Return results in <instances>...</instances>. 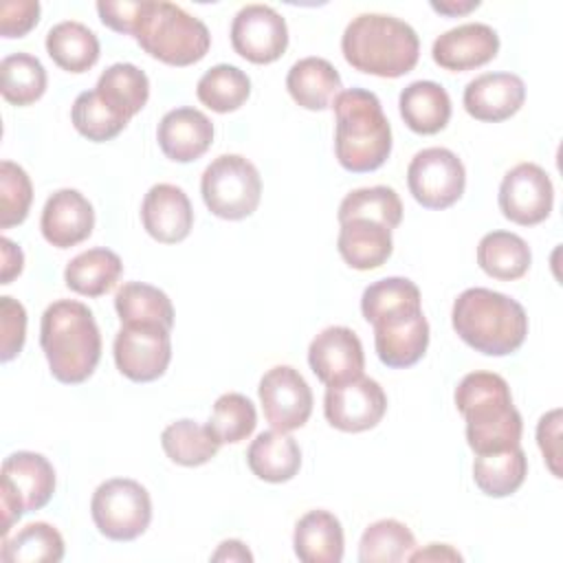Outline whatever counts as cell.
<instances>
[{
  "mask_svg": "<svg viewBox=\"0 0 563 563\" xmlns=\"http://www.w3.org/2000/svg\"><path fill=\"white\" fill-rule=\"evenodd\" d=\"M455 407L466 420V442L475 455L521 444V413L508 383L495 372H471L455 387Z\"/></svg>",
  "mask_w": 563,
  "mask_h": 563,
  "instance_id": "6da1fadb",
  "label": "cell"
},
{
  "mask_svg": "<svg viewBox=\"0 0 563 563\" xmlns=\"http://www.w3.org/2000/svg\"><path fill=\"white\" fill-rule=\"evenodd\" d=\"M40 345L59 383L88 380L101 358V332L92 310L75 299L53 301L42 314Z\"/></svg>",
  "mask_w": 563,
  "mask_h": 563,
  "instance_id": "7a4b0ae2",
  "label": "cell"
},
{
  "mask_svg": "<svg viewBox=\"0 0 563 563\" xmlns=\"http://www.w3.org/2000/svg\"><path fill=\"white\" fill-rule=\"evenodd\" d=\"M451 323L466 345L486 356L517 352L528 334V314L523 306L504 292L479 286L457 295L451 310Z\"/></svg>",
  "mask_w": 563,
  "mask_h": 563,
  "instance_id": "3957f363",
  "label": "cell"
},
{
  "mask_svg": "<svg viewBox=\"0 0 563 563\" xmlns=\"http://www.w3.org/2000/svg\"><path fill=\"white\" fill-rule=\"evenodd\" d=\"M345 62L365 75L402 77L418 64V33L402 20L385 13H361L343 31Z\"/></svg>",
  "mask_w": 563,
  "mask_h": 563,
  "instance_id": "277c9868",
  "label": "cell"
},
{
  "mask_svg": "<svg viewBox=\"0 0 563 563\" xmlns=\"http://www.w3.org/2000/svg\"><path fill=\"white\" fill-rule=\"evenodd\" d=\"M336 114L334 154L343 169L365 174L391 154V125L378 97L365 88L341 90L332 101Z\"/></svg>",
  "mask_w": 563,
  "mask_h": 563,
  "instance_id": "5b68a950",
  "label": "cell"
},
{
  "mask_svg": "<svg viewBox=\"0 0 563 563\" xmlns=\"http://www.w3.org/2000/svg\"><path fill=\"white\" fill-rule=\"evenodd\" d=\"M132 37L147 55L169 66H191L211 46L205 22L165 0H139Z\"/></svg>",
  "mask_w": 563,
  "mask_h": 563,
  "instance_id": "8992f818",
  "label": "cell"
},
{
  "mask_svg": "<svg viewBox=\"0 0 563 563\" xmlns=\"http://www.w3.org/2000/svg\"><path fill=\"white\" fill-rule=\"evenodd\" d=\"M200 194L213 216L222 220H242L260 205L262 178L249 158L240 154H222L202 172Z\"/></svg>",
  "mask_w": 563,
  "mask_h": 563,
  "instance_id": "52a82bcc",
  "label": "cell"
},
{
  "mask_svg": "<svg viewBox=\"0 0 563 563\" xmlns=\"http://www.w3.org/2000/svg\"><path fill=\"white\" fill-rule=\"evenodd\" d=\"M2 539L11 526L24 515L44 508L55 493V468L42 455L33 451H18L2 462Z\"/></svg>",
  "mask_w": 563,
  "mask_h": 563,
  "instance_id": "ba28073f",
  "label": "cell"
},
{
  "mask_svg": "<svg viewBox=\"0 0 563 563\" xmlns=\"http://www.w3.org/2000/svg\"><path fill=\"white\" fill-rule=\"evenodd\" d=\"M90 515L106 539L132 541L141 537L152 521V499L147 488L136 479L112 477L92 493Z\"/></svg>",
  "mask_w": 563,
  "mask_h": 563,
  "instance_id": "9c48e42d",
  "label": "cell"
},
{
  "mask_svg": "<svg viewBox=\"0 0 563 563\" xmlns=\"http://www.w3.org/2000/svg\"><path fill=\"white\" fill-rule=\"evenodd\" d=\"M407 187L424 209L455 205L466 187V169L455 152L446 147L420 150L407 167Z\"/></svg>",
  "mask_w": 563,
  "mask_h": 563,
  "instance_id": "30bf717a",
  "label": "cell"
},
{
  "mask_svg": "<svg viewBox=\"0 0 563 563\" xmlns=\"http://www.w3.org/2000/svg\"><path fill=\"white\" fill-rule=\"evenodd\" d=\"M165 325L128 323L114 336L117 369L134 383L161 378L172 361V339Z\"/></svg>",
  "mask_w": 563,
  "mask_h": 563,
  "instance_id": "8fae6325",
  "label": "cell"
},
{
  "mask_svg": "<svg viewBox=\"0 0 563 563\" xmlns=\"http://www.w3.org/2000/svg\"><path fill=\"white\" fill-rule=\"evenodd\" d=\"M260 402L266 422L282 433L303 427L312 413V389L290 365L271 367L260 380Z\"/></svg>",
  "mask_w": 563,
  "mask_h": 563,
  "instance_id": "7c38bea8",
  "label": "cell"
},
{
  "mask_svg": "<svg viewBox=\"0 0 563 563\" xmlns=\"http://www.w3.org/2000/svg\"><path fill=\"white\" fill-rule=\"evenodd\" d=\"M387 411L383 387L367 376L352 378L341 385H328L323 396L325 420L345 433L374 429Z\"/></svg>",
  "mask_w": 563,
  "mask_h": 563,
  "instance_id": "4fadbf2b",
  "label": "cell"
},
{
  "mask_svg": "<svg viewBox=\"0 0 563 563\" xmlns=\"http://www.w3.org/2000/svg\"><path fill=\"white\" fill-rule=\"evenodd\" d=\"M499 209L504 218L521 227H534L543 222L554 205V187L550 176L537 163H519L506 172L499 196Z\"/></svg>",
  "mask_w": 563,
  "mask_h": 563,
  "instance_id": "5bb4252c",
  "label": "cell"
},
{
  "mask_svg": "<svg viewBox=\"0 0 563 563\" xmlns=\"http://www.w3.org/2000/svg\"><path fill=\"white\" fill-rule=\"evenodd\" d=\"M231 46L253 64L277 62L288 46L286 20L268 4H246L231 22Z\"/></svg>",
  "mask_w": 563,
  "mask_h": 563,
  "instance_id": "9a60e30c",
  "label": "cell"
},
{
  "mask_svg": "<svg viewBox=\"0 0 563 563\" xmlns=\"http://www.w3.org/2000/svg\"><path fill=\"white\" fill-rule=\"evenodd\" d=\"M308 363L323 385L347 383L363 376V343L354 330L345 325H330L310 341Z\"/></svg>",
  "mask_w": 563,
  "mask_h": 563,
  "instance_id": "2e32d148",
  "label": "cell"
},
{
  "mask_svg": "<svg viewBox=\"0 0 563 563\" xmlns=\"http://www.w3.org/2000/svg\"><path fill=\"white\" fill-rule=\"evenodd\" d=\"M374 328V347L383 365L402 369L416 365L429 345V323L418 310H405L372 323Z\"/></svg>",
  "mask_w": 563,
  "mask_h": 563,
  "instance_id": "e0dca14e",
  "label": "cell"
},
{
  "mask_svg": "<svg viewBox=\"0 0 563 563\" xmlns=\"http://www.w3.org/2000/svg\"><path fill=\"white\" fill-rule=\"evenodd\" d=\"M497 51V31L482 22H468L438 35L431 46V57L440 68L460 73L488 64L495 59Z\"/></svg>",
  "mask_w": 563,
  "mask_h": 563,
  "instance_id": "ac0fdd59",
  "label": "cell"
},
{
  "mask_svg": "<svg viewBox=\"0 0 563 563\" xmlns=\"http://www.w3.org/2000/svg\"><path fill=\"white\" fill-rule=\"evenodd\" d=\"M526 101V84L515 73H484L464 88V110L486 123L506 121L519 112Z\"/></svg>",
  "mask_w": 563,
  "mask_h": 563,
  "instance_id": "d6986e66",
  "label": "cell"
},
{
  "mask_svg": "<svg viewBox=\"0 0 563 563\" xmlns=\"http://www.w3.org/2000/svg\"><path fill=\"white\" fill-rule=\"evenodd\" d=\"M42 235L57 249H70L84 242L95 229V209L77 189H57L48 196L42 220Z\"/></svg>",
  "mask_w": 563,
  "mask_h": 563,
  "instance_id": "ffe728a7",
  "label": "cell"
},
{
  "mask_svg": "<svg viewBox=\"0 0 563 563\" xmlns=\"http://www.w3.org/2000/svg\"><path fill=\"white\" fill-rule=\"evenodd\" d=\"M145 231L163 244L183 242L194 227V209L187 194L169 183L150 187L141 205Z\"/></svg>",
  "mask_w": 563,
  "mask_h": 563,
  "instance_id": "44dd1931",
  "label": "cell"
},
{
  "mask_svg": "<svg viewBox=\"0 0 563 563\" xmlns=\"http://www.w3.org/2000/svg\"><path fill=\"white\" fill-rule=\"evenodd\" d=\"M156 139L169 161L191 163L211 147L213 123L196 108H176L161 119Z\"/></svg>",
  "mask_w": 563,
  "mask_h": 563,
  "instance_id": "7402d4cb",
  "label": "cell"
},
{
  "mask_svg": "<svg viewBox=\"0 0 563 563\" xmlns=\"http://www.w3.org/2000/svg\"><path fill=\"white\" fill-rule=\"evenodd\" d=\"M336 249L343 262L356 271L378 268L389 260L394 251L391 229L367 218L343 220Z\"/></svg>",
  "mask_w": 563,
  "mask_h": 563,
  "instance_id": "603a6c76",
  "label": "cell"
},
{
  "mask_svg": "<svg viewBox=\"0 0 563 563\" xmlns=\"http://www.w3.org/2000/svg\"><path fill=\"white\" fill-rule=\"evenodd\" d=\"M286 88L297 106L306 110H325L341 92V75L323 57H303L290 66Z\"/></svg>",
  "mask_w": 563,
  "mask_h": 563,
  "instance_id": "cb8c5ba5",
  "label": "cell"
},
{
  "mask_svg": "<svg viewBox=\"0 0 563 563\" xmlns=\"http://www.w3.org/2000/svg\"><path fill=\"white\" fill-rule=\"evenodd\" d=\"M343 528L330 510L306 512L292 534L295 554L303 563H341Z\"/></svg>",
  "mask_w": 563,
  "mask_h": 563,
  "instance_id": "d4e9b609",
  "label": "cell"
},
{
  "mask_svg": "<svg viewBox=\"0 0 563 563\" xmlns=\"http://www.w3.org/2000/svg\"><path fill=\"white\" fill-rule=\"evenodd\" d=\"M405 125L416 134H438L451 119V97L435 81H411L398 97Z\"/></svg>",
  "mask_w": 563,
  "mask_h": 563,
  "instance_id": "484cf974",
  "label": "cell"
},
{
  "mask_svg": "<svg viewBox=\"0 0 563 563\" xmlns=\"http://www.w3.org/2000/svg\"><path fill=\"white\" fill-rule=\"evenodd\" d=\"M246 464L255 477L271 484H282L299 473L301 449L295 438L282 431H262L249 444Z\"/></svg>",
  "mask_w": 563,
  "mask_h": 563,
  "instance_id": "4316f807",
  "label": "cell"
},
{
  "mask_svg": "<svg viewBox=\"0 0 563 563\" xmlns=\"http://www.w3.org/2000/svg\"><path fill=\"white\" fill-rule=\"evenodd\" d=\"M123 273L121 257L103 246L75 255L64 271L66 286L84 297H101L112 290Z\"/></svg>",
  "mask_w": 563,
  "mask_h": 563,
  "instance_id": "83f0119b",
  "label": "cell"
},
{
  "mask_svg": "<svg viewBox=\"0 0 563 563\" xmlns=\"http://www.w3.org/2000/svg\"><path fill=\"white\" fill-rule=\"evenodd\" d=\"M532 253L528 242L510 231H490L477 244V264L493 279L512 282L528 273Z\"/></svg>",
  "mask_w": 563,
  "mask_h": 563,
  "instance_id": "f1b7e54d",
  "label": "cell"
},
{
  "mask_svg": "<svg viewBox=\"0 0 563 563\" xmlns=\"http://www.w3.org/2000/svg\"><path fill=\"white\" fill-rule=\"evenodd\" d=\"M46 53L68 73H86L99 59L97 35L77 20H64L46 33Z\"/></svg>",
  "mask_w": 563,
  "mask_h": 563,
  "instance_id": "f546056e",
  "label": "cell"
},
{
  "mask_svg": "<svg viewBox=\"0 0 563 563\" xmlns=\"http://www.w3.org/2000/svg\"><path fill=\"white\" fill-rule=\"evenodd\" d=\"M95 90L110 108H114L119 114H123L130 121L147 103L150 79L139 66L119 62L108 66L99 75Z\"/></svg>",
  "mask_w": 563,
  "mask_h": 563,
  "instance_id": "4dcf8cb0",
  "label": "cell"
},
{
  "mask_svg": "<svg viewBox=\"0 0 563 563\" xmlns=\"http://www.w3.org/2000/svg\"><path fill=\"white\" fill-rule=\"evenodd\" d=\"M528 475V457L519 446L477 455L473 462L475 486L488 497H508L519 490Z\"/></svg>",
  "mask_w": 563,
  "mask_h": 563,
  "instance_id": "1f68e13d",
  "label": "cell"
},
{
  "mask_svg": "<svg viewBox=\"0 0 563 563\" xmlns=\"http://www.w3.org/2000/svg\"><path fill=\"white\" fill-rule=\"evenodd\" d=\"M114 308L121 325L156 323L167 330L174 328V306L169 297L152 284L125 282L114 295Z\"/></svg>",
  "mask_w": 563,
  "mask_h": 563,
  "instance_id": "d6a6232c",
  "label": "cell"
},
{
  "mask_svg": "<svg viewBox=\"0 0 563 563\" xmlns=\"http://www.w3.org/2000/svg\"><path fill=\"white\" fill-rule=\"evenodd\" d=\"M0 559L4 563H57L64 559V539L51 523H26L11 539H2Z\"/></svg>",
  "mask_w": 563,
  "mask_h": 563,
  "instance_id": "836d02e7",
  "label": "cell"
},
{
  "mask_svg": "<svg viewBox=\"0 0 563 563\" xmlns=\"http://www.w3.org/2000/svg\"><path fill=\"white\" fill-rule=\"evenodd\" d=\"M161 444L165 455L180 466H202L220 449L207 424L200 427L196 420L189 418L167 424L161 433Z\"/></svg>",
  "mask_w": 563,
  "mask_h": 563,
  "instance_id": "e575fe53",
  "label": "cell"
},
{
  "mask_svg": "<svg viewBox=\"0 0 563 563\" xmlns=\"http://www.w3.org/2000/svg\"><path fill=\"white\" fill-rule=\"evenodd\" d=\"M196 95L202 106H207L213 112H233L251 95V79L244 70L231 64H218L211 66L196 86Z\"/></svg>",
  "mask_w": 563,
  "mask_h": 563,
  "instance_id": "d590c367",
  "label": "cell"
},
{
  "mask_svg": "<svg viewBox=\"0 0 563 563\" xmlns=\"http://www.w3.org/2000/svg\"><path fill=\"white\" fill-rule=\"evenodd\" d=\"M46 70L35 55L13 53L0 62V92L13 106H31L46 90Z\"/></svg>",
  "mask_w": 563,
  "mask_h": 563,
  "instance_id": "8d00e7d4",
  "label": "cell"
},
{
  "mask_svg": "<svg viewBox=\"0 0 563 563\" xmlns=\"http://www.w3.org/2000/svg\"><path fill=\"white\" fill-rule=\"evenodd\" d=\"M416 550L413 532L398 519H380L365 528L358 543L361 563H400Z\"/></svg>",
  "mask_w": 563,
  "mask_h": 563,
  "instance_id": "74e56055",
  "label": "cell"
},
{
  "mask_svg": "<svg viewBox=\"0 0 563 563\" xmlns=\"http://www.w3.org/2000/svg\"><path fill=\"white\" fill-rule=\"evenodd\" d=\"M420 288L407 277H385L369 284L361 297V312L367 323H376L383 317L418 310L420 303Z\"/></svg>",
  "mask_w": 563,
  "mask_h": 563,
  "instance_id": "f35d334b",
  "label": "cell"
},
{
  "mask_svg": "<svg viewBox=\"0 0 563 563\" xmlns=\"http://www.w3.org/2000/svg\"><path fill=\"white\" fill-rule=\"evenodd\" d=\"M336 218L339 222L350 218H367L385 224L387 229H396L402 222V202L387 185L361 187L341 200Z\"/></svg>",
  "mask_w": 563,
  "mask_h": 563,
  "instance_id": "ab89813d",
  "label": "cell"
},
{
  "mask_svg": "<svg viewBox=\"0 0 563 563\" xmlns=\"http://www.w3.org/2000/svg\"><path fill=\"white\" fill-rule=\"evenodd\" d=\"M255 424H257L255 405L244 394L229 391L213 402V411L207 422V429L218 444H235L246 440L253 433Z\"/></svg>",
  "mask_w": 563,
  "mask_h": 563,
  "instance_id": "60d3db41",
  "label": "cell"
},
{
  "mask_svg": "<svg viewBox=\"0 0 563 563\" xmlns=\"http://www.w3.org/2000/svg\"><path fill=\"white\" fill-rule=\"evenodd\" d=\"M70 121L81 136H86L88 141H95V143L114 139L130 123L123 114H119L114 108H110L99 97L97 90H86V92L77 95L73 110H70Z\"/></svg>",
  "mask_w": 563,
  "mask_h": 563,
  "instance_id": "b9f144b4",
  "label": "cell"
},
{
  "mask_svg": "<svg viewBox=\"0 0 563 563\" xmlns=\"http://www.w3.org/2000/svg\"><path fill=\"white\" fill-rule=\"evenodd\" d=\"M33 200L29 174L13 161L0 163V229L22 224Z\"/></svg>",
  "mask_w": 563,
  "mask_h": 563,
  "instance_id": "7bdbcfd3",
  "label": "cell"
},
{
  "mask_svg": "<svg viewBox=\"0 0 563 563\" xmlns=\"http://www.w3.org/2000/svg\"><path fill=\"white\" fill-rule=\"evenodd\" d=\"M0 361L9 363L15 358L26 339V310L13 297H0Z\"/></svg>",
  "mask_w": 563,
  "mask_h": 563,
  "instance_id": "ee69618b",
  "label": "cell"
},
{
  "mask_svg": "<svg viewBox=\"0 0 563 563\" xmlns=\"http://www.w3.org/2000/svg\"><path fill=\"white\" fill-rule=\"evenodd\" d=\"M40 20L37 0H4L0 2V33L2 37H22Z\"/></svg>",
  "mask_w": 563,
  "mask_h": 563,
  "instance_id": "f6af8a7d",
  "label": "cell"
},
{
  "mask_svg": "<svg viewBox=\"0 0 563 563\" xmlns=\"http://www.w3.org/2000/svg\"><path fill=\"white\" fill-rule=\"evenodd\" d=\"M537 444L554 477H561V409H552L541 416L537 424Z\"/></svg>",
  "mask_w": 563,
  "mask_h": 563,
  "instance_id": "bcb514c9",
  "label": "cell"
},
{
  "mask_svg": "<svg viewBox=\"0 0 563 563\" xmlns=\"http://www.w3.org/2000/svg\"><path fill=\"white\" fill-rule=\"evenodd\" d=\"M0 251H2V277H0V284H11L13 277H18L22 273V268H24V253L9 238H0Z\"/></svg>",
  "mask_w": 563,
  "mask_h": 563,
  "instance_id": "7dc6e473",
  "label": "cell"
},
{
  "mask_svg": "<svg viewBox=\"0 0 563 563\" xmlns=\"http://www.w3.org/2000/svg\"><path fill=\"white\" fill-rule=\"evenodd\" d=\"M409 561H462V554L446 543H429L424 550H413Z\"/></svg>",
  "mask_w": 563,
  "mask_h": 563,
  "instance_id": "c3c4849f",
  "label": "cell"
},
{
  "mask_svg": "<svg viewBox=\"0 0 563 563\" xmlns=\"http://www.w3.org/2000/svg\"><path fill=\"white\" fill-rule=\"evenodd\" d=\"M211 561H253V554L249 552V548L242 541L227 539L211 554Z\"/></svg>",
  "mask_w": 563,
  "mask_h": 563,
  "instance_id": "681fc988",
  "label": "cell"
},
{
  "mask_svg": "<svg viewBox=\"0 0 563 563\" xmlns=\"http://www.w3.org/2000/svg\"><path fill=\"white\" fill-rule=\"evenodd\" d=\"M479 7V0H446V2H431V9L433 11H438V13H442V15H449V18H455V15H464V13H468V11H473V9H477Z\"/></svg>",
  "mask_w": 563,
  "mask_h": 563,
  "instance_id": "f907efd6",
  "label": "cell"
}]
</instances>
